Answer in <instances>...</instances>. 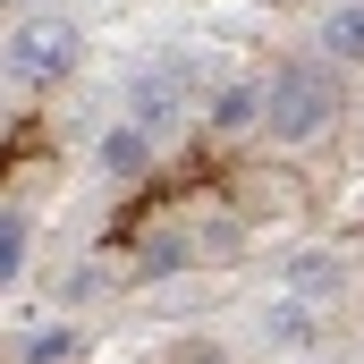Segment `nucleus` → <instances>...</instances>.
Returning a JSON list of instances; mask_svg holds the SVG:
<instances>
[{
	"instance_id": "1",
	"label": "nucleus",
	"mask_w": 364,
	"mask_h": 364,
	"mask_svg": "<svg viewBox=\"0 0 364 364\" xmlns=\"http://www.w3.org/2000/svg\"><path fill=\"white\" fill-rule=\"evenodd\" d=\"M348 110V85H339V68L314 51V60H279L272 77H263V127H272L279 144H314V136H331V119Z\"/></svg>"
},
{
	"instance_id": "2",
	"label": "nucleus",
	"mask_w": 364,
	"mask_h": 364,
	"mask_svg": "<svg viewBox=\"0 0 364 364\" xmlns=\"http://www.w3.org/2000/svg\"><path fill=\"white\" fill-rule=\"evenodd\" d=\"M77 43H85V34H77L68 17H26V26L9 34L0 68H9V77H17L26 93H43V85H60V77L77 68Z\"/></svg>"
},
{
	"instance_id": "3",
	"label": "nucleus",
	"mask_w": 364,
	"mask_h": 364,
	"mask_svg": "<svg viewBox=\"0 0 364 364\" xmlns=\"http://www.w3.org/2000/svg\"><path fill=\"white\" fill-rule=\"evenodd\" d=\"M186 77H195L186 60L144 68V77H136V93H127V110H136L127 127H136V136H170V119H178V102H186Z\"/></svg>"
},
{
	"instance_id": "4",
	"label": "nucleus",
	"mask_w": 364,
	"mask_h": 364,
	"mask_svg": "<svg viewBox=\"0 0 364 364\" xmlns=\"http://www.w3.org/2000/svg\"><path fill=\"white\" fill-rule=\"evenodd\" d=\"M93 170L110 186H136L144 170H153V136H136V127H102L93 136Z\"/></svg>"
},
{
	"instance_id": "5",
	"label": "nucleus",
	"mask_w": 364,
	"mask_h": 364,
	"mask_svg": "<svg viewBox=\"0 0 364 364\" xmlns=\"http://www.w3.org/2000/svg\"><path fill=\"white\" fill-rule=\"evenodd\" d=\"M263 339H272L279 356H314V348H322V314L296 305V296H272V305H263Z\"/></svg>"
},
{
	"instance_id": "6",
	"label": "nucleus",
	"mask_w": 364,
	"mask_h": 364,
	"mask_svg": "<svg viewBox=\"0 0 364 364\" xmlns=\"http://www.w3.org/2000/svg\"><path fill=\"white\" fill-rule=\"evenodd\" d=\"M279 288H288L296 305H322V296L348 288V263H339V255H288V263H279Z\"/></svg>"
},
{
	"instance_id": "7",
	"label": "nucleus",
	"mask_w": 364,
	"mask_h": 364,
	"mask_svg": "<svg viewBox=\"0 0 364 364\" xmlns=\"http://www.w3.org/2000/svg\"><path fill=\"white\" fill-rule=\"evenodd\" d=\"M203 119H212L220 136H246V127H263V85H255V77H229V85H212Z\"/></svg>"
},
{
	"instance_id": "8",
	"label": "nucleus",
	"mask_w": 364,
	"mask_h": 364,
	"mask_svg": "<svg viewBox=\"0 0 364 364\" xmlns=\"http://www.w3.org/2000/svg\"><path fill=\"white\" fill-rule=\"evenodd\" d=\"M314 43H322V60H331V68H364V0H339V9L322 17V34H314Z\"/></svg>"
},
{
	"instance_id": "9",
	"label": "nucleus",
	"mask_w": 364,
	"mask_h": 364,
	"mask_svg": "<svg viewBox=\"0 0 364 364\" xmlns=\"http://www.w3.org/2000/svg\"><path fill=\"white\" fill-rule=\"evenodd\" d=\"M26 255H34V220H26L17 203H0V288L26 279Z\"/></svg>"
},
{
	"instance_id": "10",
	"label": "nucleus",
	"mask_w": 364,
	"mask_h": 364,
	"mask_svg": "<svg viewBox=\"0 0 364 364\" xmlns=\"http://www.w3.org/2000/svg\"><path fill=\"white\" fill-rule=\"evenodd\" d=\"M186 255H195V246H186L178 229H153L144 255H136V272H144V279H170V272H186Z\"/></svg>"
},
{
	"instance_id": "11",
	"label": "nucleus",
	"mask_w": 364,
	"mask_h": 364,
	"mask_svg": "<svg viewBox=\"0 0 364 364\" xmlns=\"http://www.w3.org/2000/svg\"><path fill=\"white\" fill-rule=\"evenodd\" d=\"M77 356V339H68V331H60V322H51V331H34V339H26V364H68Z\"/></svg>"
},
{
	"instance_id": "12",
	"label": "nucleus",
	"mask_w": 364,
	"mask_h": 364,
	"mask_svg": "<svg viewBox=\"0 0 364 364\" xmlns=\"http://www.w3.org/2000/svg\"><path fill=\"white\" fill-rule=\"evenodd\" d=\"M102 288H110V279H102V263H77V272L60 279V305L77 314V305H85V296H102Z\"/></svg>"
}]
</instances>
